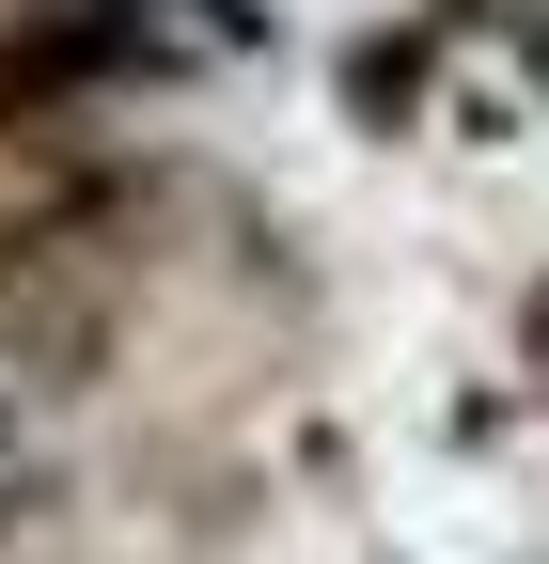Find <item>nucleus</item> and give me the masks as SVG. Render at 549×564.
Listing matches in <instances>:
<instances>
[{
  "label": "nucleus",
  "instance_id": "1",
  "mask_svg": "<svg viewBox=\"0 0 549 564\" xmlns=\"http://www.w3.org/2000/svg\"><path fill=\"white\" fill-rule=\"evenodd\" d=\"M63 110H95L79 47H63L32 0H0V141H32V126H63Z\"/></svg>",
  "mask_w": 549,
  "mask_h": 564
},
{
  "label": "nucleus",
  "instance_id": "2",
  "mask_svg": "<svg viewBox=\"0 0 549 564\" xmlns=\"http://www.w3.org/2000/svg\"><path fill=\"white\" fill-rule=\"evenodd\" d=\"M32 518H47V455H32V440H0V549H17Z\"/></svg>",
  "mask_w": 549,
  "mask_h": 564
}]
</instances>
